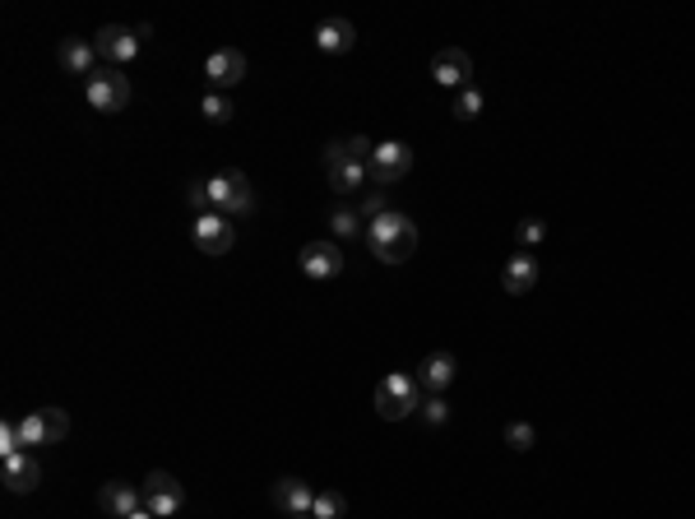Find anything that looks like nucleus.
I'll use <instances>...</instances> for the list:
<instances>
[{
  "mask_svg": "<svg viewBox=\"0 0 695 519\" xmlns=\"http://www.w3.org/2000/svg\"><path fill=\"white\" fill-rule=\"evenodd\" d=\"M367 246L380 265H404L408 255L417 251V228L408 214H380L376 223H367Z\"/></svg>",
  "mask_w": 695,
  "mask_h": 519,
  "instance_id": "obj_1",
  "label": "nucleus"
},
{
  "mask_svg": "<svg viewBox=\"0 0 695 519\" xmlns=\"http://www.w3.org/2000/svg\"><path fill=\"white\" fill-rule=\"evenodd\" d=\"M417 408H422V390H417L413 376H404V371H390V376L376 385V413L385 422L413 418Z\"/></svg>",
  "mask_w": 695,
  "mask_h": 519,
  "instance_id": "obj_2",
  "label": "nucleus"
},
{
  "mask_svg": "<svg viewBox=\"0 0 695 519\" xmlns=\"http://www.w3.org/2000/svg\"><path fill=\"white\" fill-rule=\"evenodd\" d=\"M209 204H214L218 214L228 218H241L255 209V190H251V177L241 172V167H228V172H218L209 181Z\"/></svg>",
  "mask_w": 695,
  "mask_h": 519,
  "instance_id": "obj_3",
  "label": "nucleus"
},
{
  "mask_svg": "<svg viewBox=\"0 0 695 519\" xmlns=\"http://www.w3.org/2000/svg\"><path fill=\"white\" fill-rule=\"evenodd\" d=\"M84 98H89L93 112L116 116L130 107V79L121 70H98L93 79H84Z\"/></svg>",
  "mask_w": 695,
  "mask_h": 519,
  "instance_id": "obj_4",
  "label": "nucleus"
},
{
  "mask_svg": "<svg viewBox=\"0 0 695 519\" xmlns=\"http://www.w3.org/2000/svg\"><path fill=\"white\" fill-rule=\"evenodd\" d=\"M408 172H413V149L408 144H399V140L376 144V153H371V163H367V177L376 181V190L399 186Z\"/></svg>",
  "mask_w": 695,
  "mask_h": 519,
  "instance_id": "obj_5",
  "label": "nucleus"
},
{
  "mask_svg": "<svg viewBox=\"0 0 695 519\" xmlns=\"http://www.w3.org/2000/svg\"><path fill=\"white\" fill-rule=\"evenodd\" d=\"M139 492H144V510H153L158 519H172L181 506H186V487L167 469H153L149 478L139 482Z\"/></svg>",
  "mask_w": 695,
  "mask_h": 519,
  "instance_id": "obj_6",
  "label": "nucleus"
},
{
  "mask_svg": "<svg viewBox=\"0 0 695 519\" xmlns=\"http://www.w3.org/2000/svg\"><path fill=\"white\" fill-rule=\"evenodd\" d=\"M325 172H329V186L339 190V195H353V190H362V181H371L367 163H357L353 153H348V140L325 144Z\"/></svg>",
  "mask_w": 695,
  "mask_h": 519,
  "instance_id": "obj_7",
  "label": "nucleus"
},
{
  "mask_svg": "<svg viewBox=\"0 0 695 519\" xmlns=\"http://www.w3.org/2000/svg\"><path fill=\"white\" fill-rule=\"evenodd\" d=\"M190 237H195V246H200L204 255H228L232 241H237V228H232L228 214L209 209V214H195V223H190Z\"/></svg>",
  "mask_w": 695,
  "mask_h": 519,
  "instance_id": "obj_8",
  "label": "nucleus"
},
{
  "mask_svg": "<svg viewBox=\"0 0 695 519\" xmlns=\"http://www.w3.org/2000/svg\"><path fill=\"white\" fill-rule=\"evenodd\" d=\"M204 75H209V84H214L218 93H223V89H237L241 79L251 75V61H246V51H241V47H218V51H209V61H204Z\"/></svg>",
  "mask_w": 695,
  "mask_h": 519,
  "instance_id": "obj_9",
  "label": "nucleus"
},
{
  "mask_svg": "<svg viewBox=\"0 0 695 519\" xmlns=\"http://www.w3.org/2000/svg\"><path fill=\"white\" fill-rule=\"evenodd\" d=\"M431 75H436V84L441 89H468L473 84V56H468L464 47H441L436 56H431Z\"/></svg>",
  "mask_w": 695,
  "mask_h": 519,
  "instance_id": "obj_10",
  "label": "nucleus"
},
{
  "mask_svg": "<svg viewBox=\"0 0 695 519\" xmlns=\"http://www.w3.org/2000/svg\"><path fill=\"white\" fill-rule=\"evenodd\" d=\"M306 279H339L343 274V251L334 241H306L302 255H297Z\"/></svg>",
  "mask_w": 695,
  "mask_h": 519,
  "instance_id": "obj_11",
  "label": "nucleus"
},
{
  "mask_svg": "<svg viewBox=\"0 0 695 519\" xmlns=\"http://www.w3.org/2000/svg\"><path fill=\"white\" fill-rule=\"evenodd\" d=\"M93 47H98L102 61L130 65L139 56V33H135V28H126V24H107L98 38H93Z\"/></svg>",
  "mask_w": 695,
  "mask_h": 519,
  "instance_id": "obj_12",
  "label": "nucleus"
},
{
  "mask_svg": "<svg viewBox=\"0 0 695 519\" xmlns=\"http://www.w3.org/2000/svg\"><path fill=\"white\" fill-rule=\"evenodd\" d=\"M0 482H5V492L14 496H24V492H38V482H42V464L33 455H10V459H0Z\"/></svg>",
  "mask_w": 695,
  "mask_h": 519,
  "instance_id": "obj_13",
  "label": "nucleus"
},
{
  "mask_svg": "<svg viewBox=\"0 0 695 519\" xmlns=\"http://www.w3.org/2000/svg\"><path fill=\"white\" fill-rule=\"evenodd\" d=\"M56 61H61V70L65 75H84V79H93L102 70V56H98V47H93L89 38H65L61 47H56Z\"/></svg>",
  "mask_w": 695,
  "mask_h": 519,
  "instance_id": "obj_14",
  "label": "nucleus"
},
{
  "mask_svg": "<svg viewBox=\"0 0 695 519\" xmlns=\"http://www.w3.org/2000/svg\"><path fill=\"white\" fill-rule=\"evenodd\" d=\"M98 506L107 510V515H112V519H130V515H135V510H144V492H139L135 482H121V478H112V482H102Z\"/></svg>",
  "mask_w": 695,
  "mask_h": 519,
  "instance_id": "obj_15",
  "label": "nucleus"
},
{
  "mask_svg": "<svg viewBox=\"0 0 695 519\" xmlns=\"http://www.w3.org/2000/svg\"><path fill=\"white\" fill-rule=\"evenodd\" d=\"M269 496H274V506L283 515H311V501H316L311 482H302V478H278Z\"/></svg>",
  "mask_w": 695,
  "mask_h": 519,
  "instance_id": "obj_16",
  "label": "nucleus"
},
{
  "mask_svg": "<svg viewBox=\"0 0 695 519\" xmlns=\"http://www.w3.org/2000/svg\"><path fill=\"white\" fill-rule=\"evenodd\" d=\"M533 283H538V260H533L529 251L510 255V265L501 269V288H506L510 297H524V292H533Z\"/></svg>",
  "mask_w": 695,
  "mask_h": 519,
  "instance_id": "obj_17",
  "label": "nucleus"
},
{
  "mask_svg": "<svg viewBox=\"0 0 695 519\" xmlns=\"http://www.w3.org/2000/svg\"><path fill=\"white\" fill-rule=\"evenodd\" d=\"M417 390H427V394H441L450 380H455V357L450 353H431L422 357V367H417Z\"/></svg>",
  "mask_w": 695,
  "mask_h": 519,
  "instance_id": "obj_18",
  "label": "nucleus"
},
{
  "mask_svg": "<svg viewBox=\"0 0 695 519\" xmlns=\"http://www.w3.org/2000/svg\"><path fill=\"white\" fill-rule=\"evenodd\" d=\"M316 47L325 51V56H343V51L357 47V28L348 24V19H325V24L316 28Z\"/></svg>",
  "mask_w": 695,
  "mask_h": 519,
  "instance_id": "obj_19",
  "label": "nucleus"
},
{
  "mask_svg": "<svg viewBox=\"0 0 695 519\" xmlns=\"http://www.w3.org/2000/svg\"><path fill=\"white\" fill-rule=\"evenodd\" d=\"M200 112H204V121H214V126H228L232 116H237V107H232L228 93L209 89V93H204V102H200Z\"/></svg>",
  "mask_w": 695,
  "mask_h": 519,
  "instance_id": "obj_20",
  "label": "nucleus"
},
{
  "mask_svg": "<svg viewBox=\"0 0 695 519\" xmlns=\"http://www.w3.org/2000/svg\"><path fill=\"white\" fill-rule=\"evenodd\" d=\"M38 413H42V422H47V445H61L65 431H70V413H65V408H56V404L38 408Z\"/></svg>",
  "mask_w": 695,
  "mask_h": 519,
  "instance_id": "obj_21",
  "label": "nucleus"
},
{
  "mask_svg": "<svg viewBox=\"0 0 695 519\" xmlns=\"http://www.w3.org/2000/svg\"><path fill=\"white\" fill-rule=\"evenodd\" d=\"M329 232H334V237H357V232H362V214L343 204V209H334V214H329Z\"/></svg>",
  "mask_w": 695,
  "mask_h": 519,
  "instance_id": "obj_22",
  "label": "nucleus"
},
{
  "mask_svg": "<svg viewBox=\"0 0 695 519\" xmlns=\"http://www.w3.org/2000/svg\"><path fill=\"white\" fill-rule=\"evenodd\" d=\"M343 510H348V501L339 492H316V501H311V519H343Z\"/></svg>",
  "mask_w": 695,
  "mask_h": 519,
  "instance_id": "obj_23",
  "label": "nucleus"
},
{
  "mask_svg": "<svg viewBox=\"0 0 695 519\" xmlns=\"http://www.w3.org/2000/svg\"><path fill=\"white\" fill-rule=\"evenodd\" d=\"M450 112H455L459 121H473V116L482 112V93L473 89V84H468V89H459V93H455V102H450Z\"/></svg>",
  "mask_w": 695,
  "mask_h": 519,
  "instance_id": "obj_24",
  "label": "nucleus"
},
{
  "mask_svg": "<svg viewBox=\"0 0 695 519\" xmlns=\"http://www.w3.org/2000/svg\"><path fill=\"white\" fill-rule=\"evenodd\" d=\"M19 436H24V450L28 445H47V422H42L38 408H33L28 418H19Z\"/></svg>",
  "mask_w": 695,
  "mask_h": 519,
  "instance_id": "obj_25",
  "label": "nucleus"
},
{
  "mask_svg": "<svg viewBox=\"0 0 695 519\" xmlns=\"http://www.w3.org/2000/svg\"><path fill=\"white\" fill-rule=\"evenodd\" d=\"M533 441H538V431H533L529 422H510V427H506V445H510V450H519V455L533 450Z\"/></svg>",
  "mask_w": 695,
  "mask_h": 519,
  "instance_id": "obj_26",
  "label": "nucleus"
},
{
  "mask_svg": "<svg viewBox=\"0 0 695 519\" xmlns=\"http://www.w3.org/2000/svg\"><path fill=\"white\" fill-rule=\"evenodd\" d=\"M24 455V436H19V422H0V459Z\"/></svg>",
  "mask_w": 695,
  "mask_h": 519,
  "instance_id": "obj_27",
  "label": "nucleus"
},
{
  "mask_svg": "<svg viewBox=\"0 0 695 519\" xmlns=\"http://www.w3.org/2000/svg\"><path fill=\"white\" fill-rule=\"evenodd\" d=\"M417 413H422V422H427V427H445V418H450V404H445L441 394H431V399L417 408Z\"/></svg>",
  "mask_w": 695,
  "mask_h": 519,
  "instance_id": "obj_28",
  "label": "nucleus"
},
{
  "mask_svg": "<svg viewBox=\"0 0 695 519\" xmlns=\"http://www.w3.org/2000/svg\"><path fill=\"white\" fill-rule=\"evenodd\" d=\"M380 214H390V204H385V190H371L367 200H362V223H376Z\"/></svg>",
  "mask_w": 695,
  "mask_h": 519,
  "instance_id": "obj_29",
  "label": "nucleus"
},
{
  "mask_svg": "<svg viewBox=\"0 0 695 519\" xmlns=\"http://www.w3.org/2000/svg\"><path fill=\"white\" fill-rule=\"evenodd\" d=\"M186 200H190V209H195V214H209V209H214V204H209V181H190Z\"/></svg>",
  "mask_w": 695,
  "mask_h": 519,
  "instance_id": "obj_30",
  "label": "nucleus"
},
{
  "mask_svg": "<svg viewBox=\"0 0 695 519\" xmlns=\"http://www.w3.org/2000/svg\"><path fill=\"white\" fill-rule=\"evenodd\" d=\"M519 237L529 241V246H538V241L547 237V223L543 218H524V223H519Z\"/></svg>",
  "mask_w": 695,
  "mask_h": 519,
  "instance_id": "obj_31",
  "label": "nucleus"
},
{
  "mask_svg": "<svg viewBox=\"0 0 695 519\" xmlns=\"http://www.w3.org/2000/svg\"><path fill=\"white\" fill-rule=\"evenodd\" d=\"M130 519H158V515H153V510H135V515H130Z\"/></svg>",
  "mask_w": 695,
  "mask_h": 519,
  "instance_id": "obj_32",
  "label": "nucleus"
},
{
  "mask_svg": "<svg viewBox=\"0 0 695 519\" xmlns=\"http://www.w3.org/2000/svg\"><path fill=\"white\" fill-rule=\"evenodd\" d=\"M288 519H311V515H288Z\"/></svg>",
  "mask_w": 695,
  "mask_h": 519,
  "instance_id": "obj_33",
  "label": "nucleus"
}]
</instances>
